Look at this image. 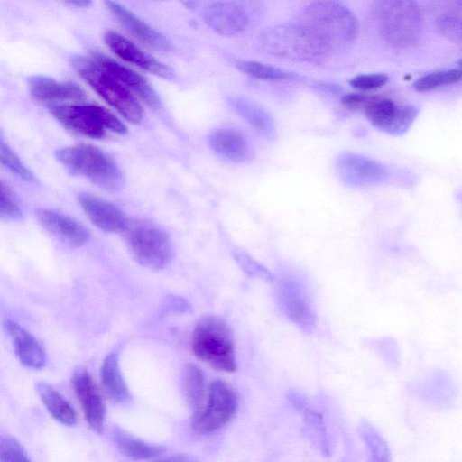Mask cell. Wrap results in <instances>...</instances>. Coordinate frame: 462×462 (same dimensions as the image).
Segmentation results:
<instances>
[{"mask_svg": "<svg viewBox=\"0 0 462 462\" xmlns=\"http://www.w3.org/2000/svg\"><path fill=\"white\" fill-rule=\"evenodd\" d=\"M203 19L213 31L224 36L240 33L248 23L245 10L233 2H213L203 10Z\"/></svg>", "mask_w": 462, "mask_h": 462, "instance_id": "cell-16", "label": "cell"}, {"mask_svg": "<svg viewBox=\"0 0 462 462\" xmlns=\"http://www.w3.org/2000/svg\"><path fill=\"white\" fill-rule=\"evenodd\" d=\"M37 393L49 413L59 422L73 426L77 423V414L70 403L51 385L39 382Z\"/></svg>", "mask_w": 462, "mask_h": 462, "instance_id": "cell-25", "label": "cell"}, {"mask_svg": "<svg viewBox=\"0 0 462 462\" xmlns=\"http://www.w3.org/2000/svg\"><path fill=\"white\" fill-rule=\"evenodd\" d=\"M49 111L66 129L92 139H100L106 132L126 133L125 125L116 116L97 105H51Z\"/></svg>", "mask_w": 462, "mask_h": 462, "instance_id": "cell-7", "label": "cell"}, {"mask_svg": "<svg viewBox=\"0 0 462 462\" xmlns=\"http://www.w3.org/2000/svg\"><path fill=\"white\" fill-rule=\"evenodd\" d=\"M69 5H75L77 7H87L91 4L90 1L81 0V1H70L69 2Z\"/></svg>", "mask_w": 462, "mask_h": 462, "instance_id": "cell-38", "label": "cell"}, {"mask_svg": "<svg viewBox=\"0 0 462 462\" xmlns=\"http://www.w3.org/2000/svg\"><path fill=\"white\" fill-rule=\"evenodd\" d=\"M462 2L450 1L444 3L435 21L438 32L447 39L460 42Z\"/></svg>", "mask_w": 462, "mask_h": 462, "instance_id": "cell-28", "label": "cell"}, {"mask_svg": "<svg viewBox=\"0 0 462 462\" xmlns=\"http://www.w3.org/2000/svg\"><path fill=\"white\" fill-rule=\"evenodd\" d=\"M35 213L41 225L63 244L77 248L88 241V230L74 217L49 208H39Z\"/></svg>", "mask_w": 462, "mask_h": 462, "instance_id": "cell-15", "label": "cell"}, {"mask_svg": "<svg viewBox=\"0 0 462 462\" xmlns=\"http://www.w3.org/2000/svg\"><path fill=\"white\" fill-rule=\"evenodd\" d=\"M56 158L70 174L85 177L102 189L115 192L124 185L117 165L96 146L65 147L56 152Z\"/></svg>", "mask_w": 462, "mask_h": 462, "instance_id": "cell-3", "label": "cell"}, {"mask_svg": "<svg viewBox=\"0 0 462 462\" xmlns=\"http://www.w3.org/2000/svg\"><path fill=\"white\" fill-rule=\"evenodd\" d=\"M277 300L284 315L304 331H311L317 322L312 300L305 283L297 276H286L278 282Z\"/></svg>", "mask_w": 462, "mask_h": 462, "instance_id": "cell-9", "label": "cell"}, {"mask_svg": "<svg viewBox=\"0 0 462 462\" xmlns=\"http://www.w3.org/2000/svg\"><path fill=\"white\" fill-rule=\"evenodd\" d=\"M104 39L109 49L123 60L161 78L173 77L171 68L157 60L121 34L108 31L105 33Z\"/></svg>", "mask_w": 462, "mask_h": 462, "instance_id": "cell-14", "label": "cell"}, {"mask_svg": "<svg viewBox=\"0 0 462 462\" xmlns=\"http://www.w3.org/2000/svg\"><path fill=\"white\" fill-rule=\"evenodd\" d=\"M101 383L107 396L116 403L125 402L130 398L126 383L122 376L116 353L107 355L101 366Z\"/></svg>", "mask_w": 462, "mask_h": 462, "instance_id": "cell-24", "label": "cell"}, {"mask_svg": "<svg viewBox=\"0 0 462 462\" xmlns=\"http://www.w3.org/2000/svg\"><path fill=\"white\" fill-rule=\"evenodd\" d=\"M122 233L132 254L141 265L162 270L171 263L173 256L171 242L160 227L143 220H127Z\"/></svg>", "mask_w": 462, "mask_h": 462, "instance_id": "cell-8", "label": "cell"}, {"mask_svg": "<svg viewBox=\"0 0 462 462\" xmlns=\"http://www.w3.org/2000/svg\"><path fill=\"white\" fill-rule=\"evenodd\" d=\"M238 406L234 391L223 381H213L208 389L206 407L193 416L192 428L199 433H210L225 426Z\"/></svg>", "mask_w": 462, "mask_h": 462, "instance_id": "cell-11", "label": "cell"}, {"mask_svg": "<svg viewBox=\"0 0 462 462\" xmlns=\"http://www.w3.org/2000/svg\"><path fill=\"white\" fill-rule=\"evenodd\" d=\"M367 454L368 462H391V454L386 441L370 424L362 423L359 427Z\"/></svg>", "mask_w": 462, "mask_h": 462, "instance_id": "cell-29", "label": "cell"}, {"mask_svg": "<svg viewBox=\"0 0 462 462\" xmlns=\"http://www.w3.org/2000/svg\"><path fill=\"white\" fill-rule=\"evenodd\" d=\"M237 69L243 73L262 80L295 79L299 75L283 69L254 60H237Z\"/></svg>", "mask_w": 462, "mask_h": 462, "instance_id": "cell-30", "label": "cell"}, {"mask_svg": "<svg viewBox=\"0 0 462 462\" xmlns=\"http://www.w3.org/2000/svg\"><path fill=\"white\" fill-rule=\"evenodd\" d=\"M460 79V69L438 70L418 79L413 83V88L419 92L430 91L442 86L456 84Z\"/></svg>", "mask_w": 462, "mask_h": 462, "instance_id": "cell-31", "label": "cell"}, {"mask_svg": "<svg viewBox=\"0 0 462 462\" xmlns=\"http://www.w3.org/2000/svg\"><path fill=\"white\" fill-rule=\"evenodd\" d=\"M106 5L119 23L144 45L158 51L165 52L171 50V43L164 35L139 19L121 4L108 1Z\"/></svg>", "mask_w": 462, "mask_h": 462, "instance_id": "cell-19", "label": "cell"}, {"mask_svg": "<svg viewBox=\"0 0 462 462\" xmlns=\"http://www.w3.org/2000/svg\"><path fill=\"white\" fill-rule=\"evenodd\" d=\"M194 355L218 371L235 372L234 342L227 324L217 316H208L196 325L191 339Z\"/></svg>", "mask_w": 462, "mask_h": 462, "instance_id": "cell-6", "label": "cell"}, {"mask_svg": "<svg viewBox=\"0 0 462 462\" xmlns=\"http://www.w3.org/2000/svg\"><path fill=\"white\" fill-rule=\"evenodd\" d=\"M334 168L338 178L351 187H369L383 183L389 176L383 163L366 156L343 152L337 155Z\"/></svg>", "mask_w": 462, "mask_h": 462, "instance_id": "cell-12", "label": "cell"}, {"mask_svg": "<svg viewBox=\"0 0 462 462\" xmlns=\"http://www.w3.org/2000/svg\"><path fill=\"white\" fill-rule=\"evenodd\" d=\"M71 382L88 427L100 434L104 428L106 406L95 381L85 368L79 367L73 372Z\"/></svg>", "mask_w": 462, "mask_h": 462, "instance_id": "cell-13", "label": "cell"}, {"mask_svg": "<svg viewBox=\"0 0 462 462\" xmlns=\"http://www.w3.org/2000/svg\"><path fill=\"white\" fill-rule=\"evenodd\" d=\"M209 144L218 154L234 162H244L250 157L246 139L240 133L231 129H220L209 136Z\"/></svg>", "mask_w": 462, "mask_h": 462, "instance_id": "cell-22", "label": "cell"}, {"mask_svg": "<svg viewBox=\"0 0 462 462\" xmlns=\"http://www.w3.org/2000/svg\"><path fill=\"white\" fill-rule=\"evenodd\" d=\"M367 97V96L363 94L349 93L342 97L341 102L346 108L361 110Z\"/></svg>", "mask_w": 462, "mask_h": 462, "instance_id": "cell-36", "label": "cell"}, {"mask_svg": "<svg viewBox=\"0 0 462 462\" xmlns=\"http://www.w3.org/2000/svg\"><path fill=\"white\" fill-rule=\"evenodd\" d=\"M112 437L119 451L132 459H150L165 452L163 447L144 442L118 427L113 430Z\"/></svg>", "mask_w": 462, "mask_h": 462, "instance_id": "cell-26", "label": "cell"}, {"mask_svg": "<svg viewBox=\"0 0 462 462\" xmlns=\"http://www.w3.org/2000/svg\"><path fill=\"white\" fill-rule=\"evenodd\" d=\"M28 85L32 97L42 102L82 100L85 97V92L79 85L46 76H32L28 79Z\"/></svg>", "mask_w": 462, "mask_h": 462, "instance_id": "cell-21", "label": "cell"}, {"mask_svg": "<svg viewBox=\"0 0 462 462\" xmlns=\"http://www.w3.org/2000/svg\"><path fill=\"white\" fill-rule=\"evenodd\" d=\"M21 203L14 190L0 180V217L18 219L22 217Z\"/></svg>", "mask_w": 462, "mask_h": 462, "instance_id": "cell-33", "label": "cell"}, {"mask_svg": "<svg viewBox=\"0 0 462 462\" xmlns=\"http://www.w3.org/2000/svg\"><path fill=\"white\" fill-rule=\"evenodd\" d=\"M388 77L383 73L360 74L349 80V84L356 89L367 91L377 89L384 86Z\"/></svg>", "mask_w": 462, "mask_h": 462, "instance_id": "cell-35", "label": "cell"}, {"mask_svg": "<svg viewBox=\"0 0 462 462\" xmlns=\"http://www.w3.org/2000/svg\"><path fill=\"white\" fill-rule=\"evenodd\" d=\"M296 22L312 33L328 53L347 49L357 35L355 14L337 1L310 2L300 9Z\"/></svg>", "mask_w": 462, "mask_h": 462, "instance_id": "cell-1", "label": "cell"}, {"mask_svg": "<svg viewBox=\"0 0 462 462\" xmlns=\"http://www.w3.org/2000/svg\"><path fill=\"white\" fill-rule=\"evenodd\" d=\"M181 383L184 397L193 410V416L199 414L203 409L205 397L203 372L194 364L187 365L183 370Z\"/></svg>", "mask_w": 462, "mask_h": 462, "instance_id": "cell-27", "label": "cell"}, {"mask_svg": "<svg viewBox=\"0 0 462 462\" xmlns=\"http://www.w3.org/2000/svg\"><path fill=\"white\" fill-rule=\"evenodd\" d=\"M98 62L117 80H119L136 98L151 107L160 105L159 97L150 84L139 74L111 58L95 53Z\"/></svg>", "mask_w": 462, "mask_h": 462, "instance_id": "cell-20", "label": "cell"}, {"mask_svg": "<svg viewBox=\"0 0 462 462\" xmlns=\"http://www.w3.org/2000/svg\"><path fill=\"white\" fill-rule=\"evenodd\" d=\"M0 462H32L21 443L7 435L0 437Z\"/></svg>", "mask_w": 462, "mask_h": 462, "instance_id": "cell-34", "label": "cell"}, {"mask_svg": "<svg viewBox=\"0 0 462 462\" xmlns=\"http://www.w3.org/2000/svg\"><path fill=\"white\" fill-rule=\"evenodd\" d=\"M371 15L381 37L392 47L410 48L421 36L422 14L414 1H374L371 5Z\"/></svg>", "mask_w": 462, "mask_h": 462, "instance_id": "cell-2", "label": "cell"}, {"mask_svg": "<svg viewBox=\"0 0 462 462\" xmlns=\"http://www.w3.org/2000/svg\"><path fill=\"white\" fill-rule=\"evenodd\" d=\"M231 106L254 129L267 138H273L275 123L271 115L257 103L241 97L229 99Z\"/></svg>", "mask_w": 462, "mask_h": 462, "instance_id": "cell-23", "label": "cell"}, {"mask_svg": "<svg viewBox=\"0 0 462 462\" xmlns=\"http://www.w3.org/2000/svg\"><path fill=\"white\" fill-rule=\"evenodd\" d=\"M0 164L9 170L13 174L25 181H32V172L20 160L14 151L4 140L0 133Z\"/></svg>", "mask_w": 462, "mask_h": 462, "instance_id": "cell-32", "label": "cell"}, {"mask_svg": "<svg viewBox=\"0 0 462 462\" xmlns=\"http://www.w3.org/2000/svg\"><path fill=\"white\" fill-rule=\"evenodd\" d=\"M361 110L378 130L393 136L405 134L419 110L412 105L396 104L391 98L368 97Z\"/></svg>", "mask_w": 462, "mask_h": 462, "instance_id": "cell-10", "label": "cell"}, {"mask_svg": "<svg viewBox=\"0 0 462 462\" xmlns=\"http://www.w3.org/2000/svg\"><path fill=\"white\" fill-rule=\"evenodd\" d=\"M267 52L299 62L318 63L329 53L322 43L297 22L267 28L260 35Z\"/></svg>", "mask_w": 462, "mask_h": 462, "instance_id": "cell-5", "label": "cell"}, {"mask_svg": "<svg viewBox=\"0 0 462 462\" xmlns=\"http://www.w3.org/2000/svg\"><path fill=\"white\" fill-rule=\"evenodd\" d=\"M3 326L12 340L20 363L32 369L42 368L46 364V353L42 343L12 319H5Z\"/></svg>", "mask_w": 462, "mask_h": 462, "instance_id": "cell-18", "label": "cell"}, {"mask_svg": "<svg viewBox=\"0 0 462 462\" xmlns=\"http://www.w3.org/2000/svg\"><path fill=\"white\" fill-rule=\"evenodd\" d=\"M72 66L122 116L134 124L143 119V111L137 98L98 62L95 53L73 58Z\"/></svg>", "mask_w": 462, "mask_h": 462, "instance_id": "cell-4", "label": "cell"}, {"mask_svg": "<svg viewBox=\"0 0 462 462\" xmlns=\"http://www.w3.org/2000/svg\"><path fill=\"white\" fill-rule=\"evenodd\" d=\"M78 202L92 224L100 230L106 233L124 231L127 219L114 204L88 192H80Z\"/></svg>", "mask_w": 462, "mask_h": 462, "instance_id": "cell-17", "label": "cell"}, {"mask_svg": "<svg viewBox=\"0 0 462 462\" xmlns=\"http://www.w3.org/2000/svg\"><path fill=\"white\" fill-rule=\"evenodd\" d=\"M153 462H198V460L190 455L177 454L159 458Z\"/></svg>", "mask_w": 462, "mask_h": 462, "instance_id": "cell-37", "label": "cell"}]
</instances>
